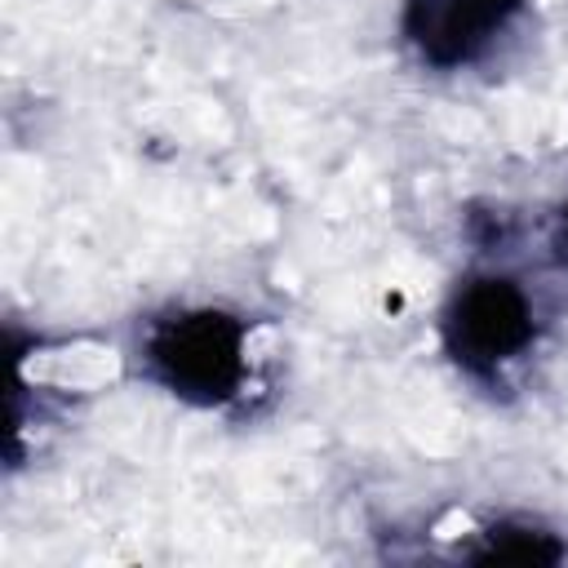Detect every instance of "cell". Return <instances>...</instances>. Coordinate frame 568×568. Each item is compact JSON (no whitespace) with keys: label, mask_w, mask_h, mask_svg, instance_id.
Wrapping results in <instances>:
<instances>
[{"label":"cell","mask_w":568,"mask_h":568,"mask_svg":"<svg viewBox=\"0 0 568 568\" xmlns=\"http://www.w3.org/2000/svg\"><path fill=\"white\" fill-rule=\"evenodd\" d=\"M532 333V306L524 288L506 275L466 280L444 311V346L475 377H493L506 359L524 355Z\"/></svg>","instance_id":"obj_2"},{"label":"cell","mask_w":568,"mask_h":568,"mask_svg":"<svg viewBox=\"0 0 568 568\" xmlns=\"http://www.w3.org/2000/svg\"><path fill=\"white\" fill-rule=\"evenodd\" d=\"M564 231H568V213H564ZM564 244H568V240H564Z\"/></svg>","instance_id":"obj_5"},{"label":"cell","mask_w":568,"mask_h":568,"mask_svg":"<svg viewBox=\"0 0 568 568\" xmlns=\"http://www.w3.org/2000/svg\"><path fill=\"white\" fill-rule=\"evenodd\" d=\"M475 564H559L564 559V541L537 524H519V519H501L493 528H484V546L470 555Z\"/></svg>","instance_id":"obj_4"},{"label":"cell","mask_w":568,"mask_h":568,"mask_svg":"<svg viewBox=\"0 0 568 568\" xmlns=\"http://www.w3.org/2000/svg\"><path fill=\"white\" fill-rule=\"evenodd\" d=\"M151 377L186 404H226L244 382V324L231 311H182L146 333Z\"/></svg>","instance_id":"obj_1"},{"label":"cell","mask_w":568,"mask_h":568,"mask_svg":"<svg viewBox=\"0 0 568 568\" xmlns=\"http://www.w3.org/2000/svg\"><path fill=\"white\" fill-rule=\"evenodd\" d=\"M524 9V0H404V36L430 67L475 62Z\"/></svg>","instance_id":"obj_3"}]
</instances>
